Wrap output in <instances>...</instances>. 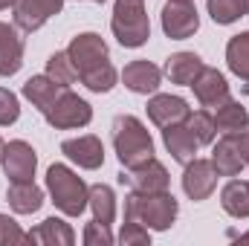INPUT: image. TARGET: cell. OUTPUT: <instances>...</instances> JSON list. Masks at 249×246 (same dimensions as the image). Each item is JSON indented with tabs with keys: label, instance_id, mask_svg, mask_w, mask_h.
Masks as SVG:
<instances>
[{
	"label": "cell",
	"instance_id": "cell-1",
	"mask_svg": "<svg viewBox=\"0 0 249 246\" xmlns=\"http://www.w3.org/2000/svg\"><path fill=\"white\" fill-rule=\"evenodd\" d=\"M180 211V203L171 191H160V194H139L130 191L124 197V220H136L142 226H148L151 232H165L174 226Z\"/></svg>",
	"mask_w": 249,
	"mask_h": 246
},
{
	"label": "cell",
	"instance_id": "cell-2",
	"mask_svg": "<svg viewBox=\"0 0 249 246\" xmlns=\"http://www.w3.org/2000/svg\"><path fill=\"white\" fill-rule=\"evenodd\" d=\"M113 148H116L122 168H136L154 157V139H151L148 127L130 113L116 116V122H113Z\"/></svg>",
	"mask_w": 249,
	"mask_h": 246
},
{
	"label": "cell",
	"instance_id": "cell-3",
	"mask_svg": "<svg viewBox=\"0 0 249 246\" xmlns=\"http://www.w3.org/2000/svg\"><path fill=\"white\" fill-rule=\"evenodd\" d=\"M47 191H50L55 209L67 217H78L87 209L90 185L64 162H55V165L47 168Z\"/></svg>",
	"mask_w": 249,
	"mask_h": 246
},
{
	"label": "cell",
	"instance_id": "cell-4",
	"mask_svg": "<svg viewBox=\"0 0 249 246\" xmlns=\"http://www.w3.org/2000/svg\"><path fill=\"white\" fill-rule=\"evenodd\" d=\"M110 29H113L116 41L122 44L124 50L145 47L148 38H151V20H148L145 0H116L113 3Z\"/></svg>",
	"mask_w": 249,
	"mask_h": 246
},
{
	"label": "cell",
	"instance_id": "cell-5",
	"mask_svg": "<svg viewBox=\"0 0 249 246\" xmlns=\"http://www.w3.org/2000/svg\"><path fill=\"white\" fill-rule=\"evenodd\" d=\"M44 119L55 130H72V127H87L93 122V107L81 96H75L70 87L44 110Z\"/></svg>",
	"mask_w": 249,
	"mask_h": 246
},
{
	"label": "cell",
	"instance_id": "cell-6",
	"mask_svg": "<svg viewBox=\"0 0 249 246\" xmlns=\"http://www.w3.org/2000/svg\"><path fill=\"white\" fill-rule=\"evenodd\" d=\"M9 183H26V180H35V171H38V154L29 142L23 139H12L6 142L3 148V159H0Z\"/></svg>",
	"mask_w": 249,
	"mask_h": 246
},
{
	"label": "cell",
	"instance_id": "cell-7",
	"mask_svg": "<svg viewBox=\"0 0 249 246\" xmlns=\"http://www.w3.org/2000/svg\"><path fill=\"white\" fill-rule=\"evenodd\" d=\"M119 183L122 185L127 183L130 191H139V194H160V191H168L171 177H168L165 165L151 157L148 162H142V165H136V168H122Z\"/></svg>",
	"mask_w": 249,
	"mask_h": 246
},
{
	"label": "cell",
	"instance_id": "cell-8",
	"mask_svg": "<svg viewBox=\"0 0 249 246\" xmlns=\"http://www.w3.org/2000/svg\"><path fill=\"white\" fill-rule=\"evenodd\" d=\"M67 55H70V61H72V67H75L78 75L87 72V70H93V67H99V64L110 61V53H107L105 38L96 35V32H81V35H75V38L70 41V47H67Z\"/></svg>",
	"mask_w": 249,
	"mask_h": 246
},
{
	"label": "cell",
	"instance_id": "cell-9",
	"mask_svg": "<svg viewBox=\"0 0 249 246\" xmlns=\"http://www.w3.org/2000/svg\"><path fill=\"white\" fill-rule=\"evenodd\" d=\"M200 29V15H197V6L188 0H168L162 6V32L171 38V41H186L194 32Z\"/></svg>",
	"mask_w": 249,
	"mask_h": 246
},
{
	"label": "cell",
	"instance_id": "cell-10",
	"mask_svg": "<svg viewBox=\"0 0 249 246\" xmlns=\"http://www.w3.org/2000/svg\"><path fill=\"white\" fill-rule=\"evenodd\" d=\"M64 0H15L12 20L20 32H38L50 18L61 15Z\"/></svg>",
	"mask_w": 249,
	"mask_h": 246
},
{
	"label": "cell",
	"instance_id": "cell-11",
	"mask_svg": "<svg viewBox=\"0 0 249 246\" xmlns=\"http://www.w3.org/2000/svg\"><path fill=\"white\" fill-rule=\"evenodd\" d=\"M212 165L220 177H238L247 162H244V130L223 133L217 145L212 148Z\"/></svg>",
	"mask_w": 249,
	"mask_h": 246
},
{
	"label": "cell",
	"instance_id": "cell-12",
	"mask_svg": "<svg viewBox=\"0 0 249 246\" xmlns=\"http://www.w3.org/2000/svg\"><path fill=\"white\" fill-rule=\"evenodd\" d=\"M217 171L212 165V159H191L186 162V171H183V191H186L188 200L200 203V200H209L217 188Z\"/></svg>",
	"mask_w": 249,
	"mask_h": 246
},
{
	"label": "cell",
	"instance_id": "cell-13",
	"mask_svg": "<svg viewBox=\"0 0 249 246\" xmlns=\"http://www.w3.org/2000/svg\"><path fill=\"white\" fill-rule=\"evenodd\" d=\"M61 154L70 162H75L78 168H84V171H96V168L105 165V145L93 133H84V136H75V139H64Z\"/></svg>",
	"mask_w": 249,
	"mask_h": 246
},
{
	"label": "cell",
	"instance_id": "cell-14",
	"mask_svg": "<svg viewBox=\"0 0 249 246\" xmlns=\"http://www.w3.org/2000/svg\"><path fill=\"white\" fill-rule=\"evenodd\" d=\"M148 119L157 127H168V124H180L188 119L191 107L183 96H171V93H154L148 99Z\"/></svg>",
	"mask_w": 249,
	"mask_h": 246
},
{
	"label": "cell",
	"instance_id": "cell-15",
	"mask_svg": "<svg viewBox=\"0 0 249 246\" xmlns=\"http://www.w3.org/2000/svg\"><path fill=\"white\" fill-rule=\"evenodd\" d=\"M191 90H194L197 102H200L203 107H212V110L220 107L226 99H232L226 75H223L220 70H212V67H203V72L191 81Z\"/></svg>",
	"mask_w": 249,
	"mask_h": 246
},
{
	"label": "cell",
	"instance_id": "cell-16",
	"mask_svg": "<svg viewBox=\"0 0 249 246\" xmlns=\"http://www.w3.org/2000/svg\"><path fill=\"white\" fill-rule=\"evenodd\" d=\"M122 81H124V87L130 93H136V96H154L160 90V84H162V70L157 64L139 58V61L124 64Z\"/></svg>",
	"mask_w": 249,
	"mask_h": 246
},
{
	"label": "cell",
	"instance_id": "cell-17",
	"mask_svg": "<svg viewBox=\"0 0 249 246\" xmlns=\"http://www.w3.org/2000/svg\"><path fill=\"white\" fill-rule=\"evenodd\" d=\"M23 67V38L18 35L15 23L0 20V75L9 78Z\"/></svg>",
	"mask_w": 249,
	"mask_h": 246
},
{
	"label": "cell",
	"instance_id": "cell-18",
	"mask_svg": "<svg viewBox=\"0 0 249 246\" xmlns=\"http://www.w3.org/2000/svg\"><path fill=\"white\" fill-rule=\"evenodd\" d=\"M162 142H165L168 154H171L177 162H183V165H186V162H191V159L197 157V148H200V142L194 139V133L188 130L186 122L162 127Z\"/></svg>",
	"mask_w": 249,
	"mask_h": 246
},
{
	"label": "cell",
	"instance_id": "cell-19",
	"mask_svg": "<svg viewBox=\"0 0 249 246\" xmlns=\"http://www.w3.org/2000/svg\"><path fill=\"white\" fill-rule=\"evenodd\" d=\"M29 241L41 246H72L75 244V232L70 223H64L61 217H47L44 223H38L29 232Z\"/></svg>",
	"mask_w": 249,
	"mask_h": 246
},
{
	"label": "cell",
	"instance_id": "cell-20",
	"mask_svg": "<svg viewBox=\"0 0 249 246\" xmlns=\"http://www.w3.org/2000/svg\"><path fill=\"white\" fill-rule=\"evenodd\" d=\"M6 200H9V209L15 214H35L41 206H44V191L32 180L26 183H12L6 191Z\"/></svg>",
	"mask_w": 249,
	"mask_h": 246
},
{
	"label": "cell",
	"instance_id": "cell-21",
	"mask_svg": "<svg viewBox=\"0 0 249 246\" xmlns=\"http://www.w3.org/2000/svg\"><path fill=\"white\" fill-rule=\"evenodd\" d=\"M203 58L197 53H174L168 61H165V75L174 81V84H183V87H191V81L203 72Z\"/></svg>",
	"mask_w": 249,
	"mask_h": 246
},
{
	"label": "cell",
	"instance_id": "cell-22",
	"mask_svg": "<svg viewBox=\"0 0 249 246\" xmlns=\"http://www.w3.org/2000/svg\"><path fill=\"white\" fill-rule=\"evenodd\" d=\"M64 90H67V87L55 84V81L44 72V75H32V78L23 84V99H29V102H32V105L44 113V110H47V107H50V105L61 96Z\"/></svg>",
	"mask_w": 249,
	"mask_h": 246
},
{
	"label": "cell",
	"instance_id": "cell-23",
	"mask_svg": "<svg viewBox=\"0 0 249 246\" xmlns=\"http://www.w3.org/2000/svg\"><path fill=\"white\" fill-rule=\"evenodd\" d=\"M220 206L229 217H249V180H229L220 188Z\"/></svg>",
	"mask_w": 249,
	"mask_h": 246
},
{
	"label": "cell",
	"instance_id": "cell-24",
	"mask_svg": "<svg viewBox=\"0 0 249 246\" xmlns=\"http://www.w3.org/2000/svg\"><path fill=\"white\" fill-rule=\"evenodd\" d=\"M87 206H90V211H93V220L107 223V226L116 220V194H113V188H110V185H105V183L90 185Z\"/></svg>",
	"mask_w": 249,
	"mask_h": 246
},
{
	"label": "cell",
	"instance_id": "cell-25",
	"mask_svg": "<svg viewBox=\"0 0 249 246\" xmlns=\"http://www.w3.org/2000/svg\"><path fill=\"white\" fill-rule=\"evenodd\" d=\"M214 124L223 133H235V130H247L249 127V113L247 107L235 99H226L220 107H214Z\"/></svg>",
	"mask_w": 249,
	"mask_h": 246
},
{
	"label": "cell",
	"instance_id": "cell-26",
	"mask_svg": "<svg viewBox=\"0 0 249 246\" xmlns=\"http://www.w3.org/2000/svg\"><path fill=\"white\" fill-rule=\"evenodd\" d=\"M226 64L229 70L249 84V29L241 35H232L226 44Z\"/></svg>",
	"mask_w": 249,
	"mask_h": 246
},
{
	"label": "cell",
	"instance_id": "cell-27",
	"mask_svg": "<svg viewBox=\"0 0 249 246\" xmlns=\"http://www.w3.org/2000/svg\"><path fill=\"white\" fill-rule=\"evenodd\" d=\"M206 9L214 23L229 26V23L241 20L244 15H249V0H206Z\"/></svg>",
	"mask_w": 249,
	"mask_h": 246
},
{
	"label": "cell",
	"instance_id": "cell-28",
	"mask_svg": "<svg viewBox=\"0 0 249 246\" xmlns=\"http://www.w3.org/2000/svg\"><path fill=\"white\" fill-rule=\"evenodd\" d=\"M78 78L93 93H110L116 87V81H119V72H116V67L110 61H105V64H99V67H93V70H87V72H81Z\"/></svg>",
	"mask_w": 249,
	"mask_h": 246
},
{
	"label": "cell",
	"instance_id": "cell-29",
	"mask_svg": "<svg viewBox=\"0 0 249 246\" xmlns=\"http://www.w3.org/2000/svg\"><path fill=\"white\" fill-rule=\"evenodd\" d=\"M186 124L200 145H212L214 136H217V124H214V116H212L209 110H194V113H188Z\"/></svg>",
	"mask_w": 249,
	"mask_h": 246
},
{
	"label": "cell",
	"instance_id": "cell-30",
	"mask_svg": "<svg viewBox=\"0 0 249 246\" xmlns=\"http://www.w3.org/2000/svg\"><path fill=\"white\" fill-rule=\"evenodd\" d=\"M47 75H50L55 84H61V87H70V84L78 78V72H75V67H72V61H70L67 50L50 55V61H47Z\"/></svg>",
	"mask_w": 249,
	"mask_h": 246
},
{
	"label": "cell",
	"instance_id": "cell-31",
	"mask_svg": "<svg viewBox=\"0 0 249 246\" xmlns=\"http://www.w3.org/2000/svg\"><path fill=\"white\" fill-rule=\"evenodd\" d=\"M119 244L122 246H148L151 244V229L136 223V220H124L119 229Z\"/></svg>",
	"mask_w": 249,
	"mask_h": 246
},
{
	"label": "cell",
	"instance_id": "cell-32",
	"mask_svg": "<svg viewBox=\"0 0 249 246\" xmlns=\"http://www.w3.org/2000/svg\"><path fill=\"white\" fill-rule=\"evenodd\" d=\"M20 119V102L12 90L0 87V127H9Z\"/></svg>",
	"mask_w": 249,
	"mask_h": 246
},
{
	"label": "cell",
	"instance_id": "cell-33",
	"mask_svg": "<svg viewBox=\"0 0 249 246\" xmlns=\"http://www.w3.org/2000/svg\"><path fill=\"white\" fill-rule=\"evenodd\" d=\"M81 241H84L87 246H110L116 238L110 235V226H107V223L90 220V223L84 226V235H81Z\"/></svg>",
	"mask_w": 249,
	"mask_h": 246
},
{
	"label": "cell",
	"instance_id": "cell-34",
	"mask_svg": "<svg viewBox=\"0 0 249 246\" xmlns=\"http://www.w3.org/2000/svg\"><path fill=\"white\" fill-rule=\"evenodd\" d=\"M23 241H29V232H23V229L15 223V217L0 214V246H6V244H23Z\"/></svg>",
	"mask_w": 249,
	"mask_h": 246
},
{
	"label": "cell",
	"instance_id": "cell-35",
	"mask_svg": "<svg viewBox=\"0 0 249 246\" xmlns=\"http://www.w3.org/2000/svg\"><path fill=\"white\" fill-rule=\"evenodd\" d=\"M244 162H247V168H249V127L244 130Z\"/></svg>",
	"mask_w": 249,
	"mask_h": 246
},
{
	"label": "cell",
	"instance_id": "cell-36",
	"mask_svg": "<svg viewBox=\"0 0 249 246\" xmlns=\"http://www.w3.org/2000/svg\"><path fill=\"white\" fill-rule=\"evenodd\" d=\"M9 6H15V0H0V9H9Z\"/></svg>",
	"mask_w": 249,
	"mask_h": 246
},
{
	"label": "cell",
	"instance_id": "cell-37",
	"mask_svg": "<svg viewBox=\"0 0 249 246\" xmlns=\"http://www.w3.org/2000/svg\"><path fill=\"white\" fill-rule=\"evenodd\" d=\"M3 148H6V142H3V139H0V159H3Z\"/></svg>",
	"mask_w": 249,
	"mask_h": 246
},
{
	"label": "cell",
	"instance_id": "cell-38",
	"mask_svg": "<svg viewBox=\"0 0 249 246\" xmlns=\"http://www.w3.org/2000/svg\"><path fill=\"white\" fill-rule=\"evenodd\" d=\"M90 3H105V0H90Z\"/></svg>",
	"mask_w": 249,
	"mask_h": 246
},
{
	"label": "cell",
	"instance_id": "cell-39",
	"mask_svg": "<svg viewBox=\"0 0 249 246\" xmlns=\"http://www.w3.org/2000/svg\"><path fill=\"white\" fill-rule=\"evenodd\" d=\"M183 3H188V0H183Z\"/></svg>",
	"mask_w": 249,
	"mask_h": 246
}]
</instances>
